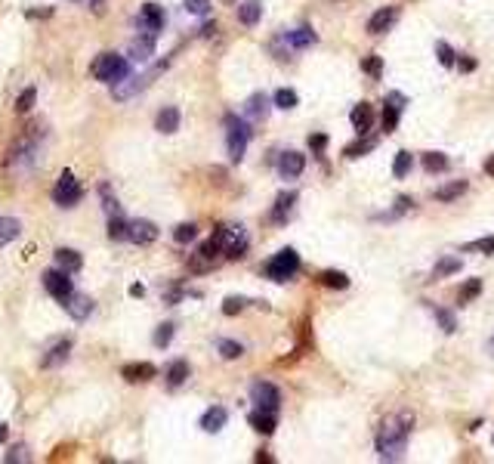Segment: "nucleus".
<instances>
[{
    "instance_id": "de8ad7c7",
    "label": "nucleus",
    "mask_w": 494,
    "mask_h": 464,
    "mask_svg": "<svg viewBox=\"0 0 494 464\" xmlns=\"http://www.w3.org/2000/svg\"><path fill=\"white\" fill-rule=\"evenodd\" d=\"M467 251H482V254H494V235H485V239H476L467 245Z\"/></svg>"
},
{
    "instance_id": "58836bf2",
    "label": "nucleus",
    "mask_w": 494,
    "mask_h": 464,
    "mask_svg": "<svg viewBox=\"0 0 494 464\" xmlns=\"http://www.w3.org/2000/svg\"><path fill=\"white\" fill-rule=\"evenodd\" d=\"M411 164H414L411 152H399V155H396V164H392V177H396V180L408 177V174H411Z\"/></svg>"
},
{
    "instance_id": "6e6d98bb",
    "label": "nucleus",
    "mask_w": 494,
    "mask_h": 464,
    "mask_svg": "<svg viewBox=\"0 0 494 464\" xmlns=\"http://www.w3.org/2000/svg\"><path fill=\"white\" fill-rule=\"evenodd\" d=\"M485 174L494 177V155H491V158H485Z\"/></svg>"
},
{
    "instance_id": "8fccbe9b",
    "label": "nucleus",
    "mask_w": 494,
    "mask_h": 464,
    "mask_svg": "<svg viewBox=\"0 0 494 464\" xmlns=\"http://www.w3.org/2000/svg\"><path fill=\"white\" fill-rule=\"evenodd\" d=\"M245 297H226V304H223V313L226 316H238L241 310H245Z\"/></svg>"
},
{
    "instance_id": "c03bdc74",
    "label": "nucleus",
    "mask_w": 494,
    "mask_h": 464,
    "mask_svg": "<svg viewBox=\"0 0 494 464\" xmlns=\"http://www.w3.org/2000/svg\"><path fill=\"white\" fill-rule=\"evenodd\" d=\"M435 319H439V325H442V331H445V334H454L457 331V319H454V313H451V310L435 306Z\"/></svg>"
},
{
    "instance_id": "f257e3e1",
    "label": "nucleus",
    "mask_w": 494,
    "mask_h": 464,
    "mask_svg": "<svg viewBox=\"0 0 494 464\" xmlns=\"http://www.w3.org/2000/svg\"><path fill=\"white\" fill-rule=\"evenodd\" d=\"M411 415L389 418L377 433V455L383 461H402L408 449V433H411Z\"/></svg>"
},
{
    "instance_id": "5701e85b",
    "label": "nucleus",
    "mask_w": 494,
    "mask_h": 464,
    "mask_svg": "<svg viewBox=\"0 0 494 464\" xmlns=\"http://www.w3.org/2000/svg\"><path fill=\"white\" fill-rule=\"evenodd\" d=\"M349 121H353V127L359 133H368L371 130V124H374V109H371L368 103H359L353 109V115H349Z\"/></svg>"
},
{
    "instance_id": "49530a36",
    "label": "nucleus",
    "mask_w": 494,
    "mask_h": 464,
    "mask_svg": "<svg viewBox=\"0 0 494 464\" xmlns=\"http://www.w3.org/2000/svg\"><path fill=\"white\" fill-rule=\"evenodd\" d=\"M183 10L192 13V16H207L210 13V0H185Z\"/></svg>"
},
{
    "instance_id": "864d4df0",
    "label": "nucleus",
    "mask_w": 494,
    "mask_h": 464,
    "mask_svg": "<svg viewBox=\"0 0 494 464\" xmlns=\"http://www.w3.org/2000/svg\"><path fill=\"white\" fill-rule=\"evenodd\" d=\"M25 16L28 19H47V16H53V6H49V10H25Z\"/></svg>"
},
{
    "instance_id": "a18cd8bd",
    "label": "nucleus",
    "mask_w": 494,
    "mask_h": 464,
    "mask_svg": "<svg viewBox=\"0 0 494 464\" xmlns=\"http://www.w3.org/2000/svg\"><path fill=\"white\" fill-rule=\"evenodd\" d=\"M374 146H377L374 140H359V142H353V146H346V152H343V155H346V158H362V155L371 152Z\"/></svg>"
},
{
    "instance_id": "f03ea898",
    "label": "nucleus",
    "mask_w": 494,
    "mask_h": 464,
    "mask_svg": "<svg viewBox=\"0 0 494 464\" xmlns=\"http://www.w3.org/2000/svg\"><path fill=\"white\" fill-rule=\"evenodd\" d=\"M250 137H254V130H250L247 118L226 115V146H229V158H232V164H238L241 158H245Z\"/></svg>"
},
{
    "instance_id": "7ed1b4c3",
    "label": "nucleus",
    "mask_w": 494,
    "mask_h": 464,
    "mask_svg": "<svg viewBox=\"0 0 494 464\" xmlns=\"http://www.w3.org/2000/svg\"><path fill=\"white\" fill-rule=\"evenodd\" d=\"M93 77L102 84H109V87H114V84L127 81L130 77V62L124 59V56L118 53H102L96 62H93Z\"/></svg>"
},
{
    "instance_id": "f8f14e48",
    "label": "nucleus",
    "mask_w": 494,
    "mask_h": 464,
    "mask_svg": "<svg viewBox=\"0 0 494 464\" xmlns=\"http://www.w3.org/2000/svg\"><path fill=\"white\" fill-rule=\"evenodd\" d=\"M396 19H399V10H396V6H383V10H377L374 16L368 19V34H383V31H389V28L396 25Z\"/></svg>"
},
{
    "instance_id": "2eb2a0df",
    "label": "nucleus",
    "mask_w": 494,
    "mask_h": 464,
    "mask_svg": "<svg viewBox=\"0 0 494 464\" xmlns=\"http://www.w3.org/2000/svg\"><path fill=\"white\" fill-rule=\"evenodd\" d=\"M62 306H65V313H68L71 319H75V322H84V319H87L90 313H93V301H90L87 294H71Z\"/></svg>"
},
{
    "instance_id": "7c9ffc66",
    "label": "nucleus",
    "mask_w": 494,
    "mask_h": 464,
    "mask_svg": "<svg viewBox=\"0 0 494 464\" xmlns=\"http://www.w3.org/2000/svg\"><path fill=\"white\" fill-rule=\"evenodd\" d=\"M318 282L325 285V288H337V291L349 288V278H346V273H337V269H325V273L318 276Z\"/></svg>"
},
{
    "instance_id": "1a4fd4ad",
    "label": "nucleus",
    "mask_w": 494,
    "mask_h": 464,
    "mask_svg": "<svg viewBox=\"0 0 494 464\" xmlns=\"http://www.w3.org/2000/svg\"><path fill=\"white\" fill-rule=\"evenodd\" d=\"M402 109H405V96L402 93H389V96H386V105H383V130L386 133H392L399 127Z\"/></svg>"
},
{
    "instance_id": "6ab92c4d",
    "label": "nucleus",
    "mask_w": 494,
    "mask_h": 464,
    "mask_svg": "<svg viewBox=\"0 0 494 464\" xmlns=\"http://www.w3.org/2000/svg\"><path fill=\"white\" fill-rule=\"evenodd\" d=\"M75 350V340L71 338H62L56 347H49L47 350V356H44V368H56V366H62V362L68 359V353Z\"/></svg>"
},
{
    "instance_id": "393cba45",
    "label": "nucleus",
    "mask_w": 494,
    "mask_h": 464,
    "mask_svg": "<svg viewBox=\"0 0 494 464\" xmlns=\"http://www.w3.org/2000/svg\"><path fill=\"white\" fill-rule=\"evenodd\" d=\"M245 251H247V235L241 232V226H232V239H229L223 254L229 260H238V257H245Z\"/></svg>"
},
{
    "instance_id": "b1692460",
    "label": "nucleus",
    "mask_w": 494,
    "mask_h": 464,
    "mask_svg": "<svg viewBox=\"0 0 494 464\" xmlns=\"http://www.w3.org/2000/svg\"><path fill=\"white\" fill-rule=\"evenodd\" d=\"M260 19H263V3H260V0H245V3L238 6V22L241 25L254 28Z\"/></svg>"
},
{
    "instance_id": "6e6552de",
    "label": "nucleus",
    "mask_w": 494,
    "mask_h": 464,
    "mask_svg": "<svg viewBox=\"0 0 494 464\" xmlns=\"http://www.w3.org/2000/svg\"><path fill=\"white\" fill-rule=\"evenodd\" d=\"M155 44H157V34L155 31H142L139 38L130 40V59L133 62H148L155 56Z\"/></svg>"
},
{
    "instance_id": "f704fd0d",
    "label": "nucleus",
    "mask_w": 494,
    "mask_h": 464,
    "mask_svg": "<svg viewBox=\"0 0 494 464\" xmlns=\"http://www.w3.org/2000/svg\"><path fill=\"white\" fill-rule=\"evenodd\" d=\"M173 334H176V325H173V322H164V325H157V328H155V347H157V350L170 347V340H173Z\"/></svg>"
},
{
    "instance_id": "0eeeda50",
    "label": "nucleus",
    "mask_w": 494,
    "mask_h": 464,
    "mask_svg": "<svg viewBox=\"0 0 494 464\" xmlns=\"http://www.w3.org/2000/svg\"><path fill=\"white\" fill-rule=\"evenodd\" d=\"M250 399L256 403V409H266V412H278V405H281V394L269 381H256L250 387Z\"/></svg>"
},
{
    "instance_id": "bf43d9fd",
    "label": "nucleus",
    "mask_w": 494,
    "mask_h": 464,
    "mask_svg": "<svg viewBox=\"0 0 494 464\" xmlns=\"http://www.w3.org/2000/svg\"><path fill=\"white\" fill-rule=\"evenodd\" d=\"M488 353H491V356H494V338H491V340H488Z\"/></svg>"
},
{
    "instance_id": "5fc2aeb1",
    "label": "nucleus",
    "mask_w": 494,
    "mask_h": 464,
    "mask_svg": "<svg viewBox=\"0 0 494 464\" xmlns=\"http://www.w3.org/2000/svg\"><path fill=\"white\" fill-rule=\"evenodd\" d=\"M457 68H461V71H472V68H476V59H470V56H461V59H457Z\"/></svg>"
},
{
    "instance_id": "f3484780",
    "label": "nucleus",
    "mask_w": 494,
    "mask_h": 464,
    "mask_svg": "<svg viewBox=\"0 0 494 464\" xmlns=\"http://www.w3.org/2000/svg\"><path fill=\"white\" fill-rule=\"evenodd\" d=\"M266 115H269V99H266V93H254V96L247 99V105H245V118L254 121V124H260V121H266Z\"/></svg>"
},
{
    "instance_id": "9d476101",
    "label": "nucleus",
    "mask_w": 494,
    "mask_h": 464,
    "mask_svg": "<svg viewBox=\"0 0 494 464\" xmlns=\"http://www.w3.org/2000/svg\"><path fill=\"white\" fill-rule=\"evenodd\" d=\"M157 239V226L152 220H130V232H127V241L133 245H152Z\"/></svg>"
},
{
    "instance_id": "4c0bfd02",
    "label": "nucleus",
    "mask_w": 494,
    "mask_h": 464,
    "mask_svg": "<svg viewBox=\"0 0 494 464\" xmlns=\"http://www.w3.org/2000/svg\"><path fill=\"white\" fill-rule=\"evenodd\" d=\"M31 461V452H28L25 442H19V446H13L10 452L3 455V464H28Z\"/></svg>"
},
{
    "instance_id": "603ef678",
    "label": "nucleus",
    "mask_w": 494,
    "mask_h": 464,
    "mask_svg": "<svg viewBox=\"0 0 494 464\" xmlns=\"http://www.w3.org/2000/svg\"><path fill=\"white\" fill-rule=\"evenodd\" d=\"M309 146L315 149V152H321V149L327 146V137H325V133H315V137H309Z\"/></svg>"
},
{
    "instance_id": "e433bc0d",
    "label": "nucleus",
    "mask_w": 494,
    "mask_h": 464,
    "mask_svg": "<svg viewBox=\"0 0 494 464\" xmlns=\"http://www.w3.org/2000/svg\"><path fill=\"white\" fill-rule=\"evenodd\" d=\"M479 291H482V282H479V278H470L467 285H463L461 291H457V304H470V301H476L479 297Z\"/></svg>"
},
{
    "instance_id": "bb28decb",
    "label": "nucleus",
    "mask_w": 494,
    "mask_h": 464,
    "mask_svg": "<svg viewBox=\"0 0 494 464\" xmlns=\"http://www.w3.org/2000/svg\"><path fill=\"white\" fill-rule=\"evenodd\" d=\"M293 202H297V192H281L278 202H275V208H272V220H275V223H284V220L291 217V211H293Z\"/></svg>"
},
{
    "instance_id": "13d9d810",
    "label": "nucleus",
    "mask_w": 494,
    "mask_h": 464,
    "mask_svg": "<svg viewBox=\"0 0 494 464\" xmlns=\"http://www.w3.org/2000/svg\"><path fill=\"white\" fill-rule=\"evenodd\" d=\"M6 433H10V427H6V424H0V442L6 440Z\"/></svg>"
},
{
    "instance_id": "37998d69",
    "label": "nucleus",
    "mask_w": 494,
    "mask_h": 464,
    "mask_svg": "<svg viewBox=\"0 0 494 464\" xmlns=\"http://www.w3.org/2000/svg\"><path fill=\"white\" fill-rule=\"evenodd\" d=\"M173 239L180 241V245H189V241L198 239V226H195V223H180V226L173 230Z\"/></svg>"
},
{
    "instance_id": "dca6fc26",
    "label": "nucleus",
    "mask_w": 494,
    "mask_h": 464,
    "mask_svg": "<svg viewBox=\"0 0 494 464\" xmlns=\"http://www.w3.org/2000/svg\"><path fill=\"white\" fill-rule=\"evenodd\" d=\"M180 121H183V115H180L176 105H164V109L157 112V118H155V127L161 133H176V130H180Z\"/></svg>"
},
{
    "instance_id": "ddd939ff",
    "label": "nucleus",
    "mask_w": 494,
    "mask_h": 464,
    "mask_svg": "<svg viewBox=\"0 0 494 464\" xmlns=\"http://www.w3.org/2000/svg\"><path fill=\"white\" fill-rule=\"evenodd\" d=\"M164 22H167V16H164V10L157 3H146L139 10V25L146 28V31H155L157 34L164 28Z\"/></svg>"
},
{
    "instance_id": "72a5a7b5",
    "label": "nucleus",
    "mask_w": 494,
    "mask_h": 464,
    "mask_svg": "<svg viewBox=\"0 0 494 464\" xmlns=\"http://www.w3.org/2000/svg\"><path fill=\"white\" fill-rule=\"evenodd\" d=\"M272 103L278 105V109H293V105L300 103V96H297V90H288V87H281V90H275V96H272Z\"/></svg>"
},
{
    "instance_id": "c85d7f7f",
    "label": "nucleus",
    "mask_w": 494,
    "mask_h": 464,
    "mask_svg": "<svg viewBox=\"0 0 494 464\" xmlns=\"http://www.w3.org/2000/svg\"><path fill=\"white\" fill-rule=\"evenodd\" d=\"M463 192H467V180H454V183L442 186V189H435V202H454Z\"/></svg>"
},
{
    "instance_id": "4d7b16f0",
    "label": "nucleus",
    "mask_w": 494,
    "mask_h": 464,
    "mask_svg": "<svg viewBox=\"0 0 494 464\" xmlns=\"http://www.w3.org/2000/svg\"><path fill=\"white\" fill-rule=\"evenodd\" d=\"M102 3H105V0H90V6H93V10H96V13L102 10Z\"/></svg>"
},
{
    "instance_id": "79ce46f5",
    "label": "nucleus",
    "mask_w": 494,
    "mask_h": 464,
    "mask_svg": "<svg viewBox=\"0 0 494 464\" xmlns=\"http://www.w3.org/2000/svg\"><path fill=\"white\" fill-rule=\"evenodd\" d=\"M34 99H38V90H34V87H25L22 93H19V99H16V112H19V115H28V112H31Z\"/></svg>"
},
{
    "instance_id": "423d86ee",
    "label": "nucleus",
    "mask_w": 494,
    "mask_h": 464,
    "mask_svg": "<svg viewBox=\"0 0 494 464\" xmlns=\"http://www.w3.org/2000/svg\"><path fill=\"white\" fill-rule=\"evenodd\" d=\"M44 288L49 291V297H56V301H62V304L75 294V285H71L68 273H65V269H59V267L44 273Z\"/></svg>"
},
{
    "instance_id": "c9c22d12",
    "label": "nucleus",
    "mask_w": 494,
    "mask_h": 464,
    "mask_svg": "<svg viewBox=\"0 0 494 464\" xmlns=\"http://www.w3.org/2000/svg\"><path fill=\"white\" fill-rule=\"evenodd\" d=\"M127 232H130V223H127L124 217H111L109 220V239H114V241H124L127 239Z\"/></svg>"
},
{
    "instance_id": "412c9836",
    "label": "nucleus",
    "mask_w": 494,
    "mask_h": 464,
    "mask_svg": "<svg viewBox=\"0 0 494 464\" xmlns=\"http://www.w3.org/2000/svg\"><path fill=\"white\" fill-rule=\"evenodd\" d=\"M275 412H266V409H256L250 412V427H254L256 433H263V437H269V433H275Z\"/></svg>"
},
{
    "instance_id": "c756f323",
    "label": "nucleus",
    "mask_w": 494,
    "mask_h": 464,
    "mask_svg": "<svg viewBox=\"0 0 494 464\" xmlns=\"http://www.w3.org/2000/svg\"><path fill=\"white\" fill-rule=\"evenodd\" d=\"M461 267H463L461 257H442V260L435 263V269H433V278H445L451 273H461Z\"/></svg>"
},
{
    "instance_id": "4468645a",
    "label": "nucleus",
    "mask_w": 494,
    "mask_h": 464,
    "mask_svg": "<svg viewBox=\"0 0 494 464\" xmlns=\"http://www.w3.org/2000/svg\"><path fill=\"white\" fill-rule=\"evenodd\" d=\"M121 375H124V381H130V384H142V381H152V377L157 375V368L152 366V362H130V366L121 368Z\"/></svg>"
},
{
    "instance_id": "aec40b11",
    "label": "nucleus",
    "mask_w": 494,
    "mask_h": 464,
    "mask_svg": "<svg viewBox=\"0 0 494 464\" xmlns=\"http://www.w3.org/2000/svg\"><path fill=\"white\" fill-rule=\"evenodd\" d=\"M226 421H229V412L223 409V405H210V409L201 415V427L207 433H219L226 427Z\"/></svg>"
},
{
    "instance_id": "4be33fe9",
    "label": "nucleus",
    "mask_w": 494,
    "mask_h": 464,
    "mask_svg": "<svg viewBox=\"0 0 494 464\" xmlns=\"http://www.w3.org/2000/svg\"><path fill=\"white\" fill-rule=\"evenodd\" d=\"M284 40H288V47H293V50H306L318 40V34H315L309 25H303V28H293V31L284 34Z\"/></svg>"
},
{
    "instance_id": "a878e982",
    "label": "nucleus",
    "mask_w": 494,
    "mask_h": 464,
    "mask_svg": "<svg viewBox=\"0 0 494 464\" xmlns=\"http://www.w3.org/2000/svg\"><path fill=\"white\" fill-rule=\"evenodd\" d=\"M189 375H192L189 362L173 359V362H170V368H167V387H183V384L189 381Z\"/></svg>"
},
{
    "instance_id": "a211bd4d",
    "label": "nucleus",
    "mask_w": 494,
    "mask_h": 464,
    "mask_svg": "<svg viewBox=\"0 0 494 464\" xmlns=\"http://www.w3.org/2000/svg\"><path fill=\"white\" fill-rule=\"evenodd\" d=\"M53 260H56V267L65 269V273H77V269L84 267V257H81V251H75V248H56Z\"/></svg>"
},
{
    "instance_id": "473e14b6",
    "label": "nucleus",
    "mask_w": 494,
    "mask_h": 464,
    "mask_svg": "<svg viewBox=\"0 0 494 464\" xmlns=\"http://www.w3.org/2000/svg\"><path fill=\"white\" fill-rule=\"evenodd\" d=\"M424 167L429 174H442V170H448V155L442 152H426L424 155Z\"/></svg>"
},
{
    "instance_id": "39448f33",
    "label": "nucleus",
    "mask_w": 494,
    "mask_h": 464,
    "mask_svg": "<svg viewBox=\"0 0 494 464\" xmlns=\"http://www.w3.org/2000/svg\"><path fill=\"white\" fill-rule=\"evenodd\" d=\"M84 195V186L77 180L71 170H62V177L56 180V189H53V202L59 204V208H75L77 202H81Z\"/></svg>"
},
{
    "instance_id": "cd10ccee",
    "label": "nucleus",
    "mask_w": 494,
    "mask_h": 464,
    "mask_svg": "<svg viewBox=\"0 0 494 464\" xmlns=\"http://www.w3.org/2000/svg\"><path fill=\"white\" fill-rule=\"evenodd\" d=\"M19 235H22V223L16 217H0V248L16 241Z\"/></svg>"
},
{
    "instance_id": "ea45409f",
    "label": "nucleus",
    "mask_w": 494,
    "mask_h": 464,
    "mask_svg": "<svg viewBox=\"0 0 494 464\" xmlns=\"http://www.w3.org/2000/svg\"><path fill=\"white\" fill-rule=\"evenodd\" d=\"M217 350H219V356H223V359H238V356H245V347L238 344V340H219L217 344Z\"/></svg>"
},
{
    "instance_id": "09e8293b",
    "label": "nucleus",
    "mask_w": 494,
    "mask_h": 464,
    "mask_svg": "<svg viewBox=\"0 0 494 464\" xmlns=\"http://www.w3.org/2000/svg\"><path fill=\"white\" fill-rule=\"evenodd\" d=\"M362 68L368 71L371 77H380L383 75V59H380V56H368V59L362 62Z\"/></svg>"
},
{
    "instance_id": "9b49d317",
    "label": "nucleus",
    "mask_w": 494,
    "mask_h": 464,
    "mask_svg": "<svg viewBox=\"0 0 494 464\" xmlns=\"http://www.w3.org/2000/svg\"><path fill=\"white\" fill-rule=\"evenodd\" d=\"M306 167V155L300 152H284L281 158H278V174L284 177V180H297L300 174H303Z\"/></svg>"
},
{
    "instance_id": "3c124183",
    "label": "nucleus",
    "mask_w": 494,
    "mask_h": 464,
    "mask_svg": "<svg viewBox=\"0 0 494 464\" xmlns=\"http://www.w3.org/2000/svg\"><path fill=\"white\" fill-rule=\"evenodd\" d=\"M411 204H414L411 198H405V195H402V198H399V202H396V211H392V214H386V217H389V220H392V217H399V214H405L408 208H411Z\"/></svg>"
},
{
    "instance_id": "a19ab883",
    "label": "nucleus",
    "mask_w": 494,
    "mask_h": 464,
    "mask_svg": "<svg viewBox=\"0 0 494 464\" xmlns=\"http://www.w3.org/2000/svg\"><path fill=\"white\" fill-rule=\"evenodd\" d=\"M435 56H439V62H442L445 68H451V66L457 62V53L451 50L448 40H435Z\"/></svg>"
},
{
    "instance_id": "2f4dec72",
    "label": "nucleus",
    "mask_w": 494,
    "mask_h": 464,
    "mask_svg": "<svg viewBox=\"0 0 494 464\" xmlns=\"http://www.w3.org/2000/svg\"><path fill=\"white\" fill-rule=\"evenodd\" d=\"M99 195H102V208L109 211V217H118V214H121V202L114 198L111 183H102V186H99Z\"/></svg>"
},
{
    "instance_id": "20e7f679",
    "label": "nucleus",
    "mask_w": 494,
    "mask_h": 464,
    "mask_svg": "<svg viewBox=\"0 0 494 464\" xmlns=\"http://www.w3.org/2000/svg\"><path fill=\"white\" fill-rule=\"evenodd\" d=\"M297 269H300V254L293 248H284V251H278L266 263V278H272V282H288L291 276H297Z\"/></svg>"
}]
</instances>
